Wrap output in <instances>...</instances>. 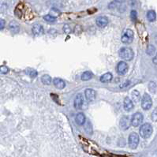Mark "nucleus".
I'll return each mask as SVG.
<instances>
[{"mask_svg": "<svg viewBox=\"0 0 157 157\" xmlns=\"http://www.w3.org/2000/svg\"><path fill=\"white\" fill-rule=\"evenodd\" d=\"M133 32L131 29H129L127 28L126 30L123 31V34H122V37H121V40H122V42L123 44H131L133 40Z\"/></svg>", "mask_w": 157, "mask_h": 157, "instance_id": "3", "label": "nucleus"}, {"mask_svg": "<svg viewBox=\"0 0 157 157\" xmlns=\"http://www.w3.org/2000/svg\"><path fill=\"white\" fill-rule=\"evenodd\" d=\"M44 19L47 22H50V23H52V22H55L56 21V18L53 16H51L50 14H48V15H45L44 17Z\"/></svg>", "mask_w": 157, "mask_h": 157, "instance_id": "25", "label": "nucleus"}, {"mask_svg": "<svg viewBox=\"0 0 157 157\" xmlns=\"http://www.w3.org/2000/svg\"><path fill=\"white\" fill-rule=\"evenodd\" d=\"M156 51V48L153 45H148V46L147 49H146V53L148 55H152Z\"/></svg>", "mask_w": 157, "mask_h": 157, "instance_id": "24", "label": "nucleus"}, {"mask_svg": "<svg viewBox=\"0 0 157 157\" xmlns=\"http://www.w3.org/2000/svg\"><path fill=\"white\" fill-rule=\"evenodd\" d=\"M85 95L86 99L89 101V102H92L93 100L96 99V91H94L92 89H86L85 92Z\"/></svg>", "mask_w": 157, "mask_h": 157, "instance_id": "9", "label": "nucleus"}, {"mask_svg": "<svg viewBox=\"0 0 157 157\" xmlns=\"http://www.w3.org/2000/svg\"><path fill=\"white\" fill-rule=\"evenodd\" d=\"M152 62H153L154 64L157 65V53H156V56H155V57L153 58V59H152Z\"/></svg>", "mask_w": 157, "mask_h": 157, "instance_id": "31", "label": "nucleus"}, {"mask_svg": "<svg viewBox=\"0 0 157 157\" xmlns=\"http://www.w3.org/2000/svg\"><path fill=\"white\" fill-rule=\"evenodd\" d=\"M123 107L126 111H130L133 109L134 105L132 99H130L129 97H126L124 99V103H123Z\"/></svg>", "mask_w": 157, "mask_h": 157, "instance_id": "11", "label": "nucleus"}, {"mask_svg": "<svg viewBox=\"0 0 157 157\" xmlns=\"http://www.w3.org/2000/svg\"><path fill=\"white\" fill-rule=\"evenodd\" d=\"M0 70H1V74H7L9 72V69L6 66H2L1 68H0Z\"/></svg>", "mask_w": 157, "mask_h": 157, "instance_id": "27", "label": "nucleus"}, {"mask_svg": "<svg viewBox=\"0 0 157 157\" xmlns=\"http://www.w3.org/2000/svg\"><path fill=\"white\" fill-rule=\"evenodd\" d=\"M9 28L11 32H13L14 33H17L19 32V25L17 24L16 21H11L9 25Z\"/></svg>", "mask_w": 157, "mask_h": 157, "instance_id": "18", "label": "nucleus"}, {"mask_svg": "<svg viewBox=\"0 0 157 157\" xmlns=\"http://www.w3.org/2000/svg\"><path fill=\"white\" fill-rule=\"evenodd\" d=\"M131 119L129 116H123L119 121V127L121 130H127L131 126Z\"/></svg>", "mask_w": 157, "mask_h": 157, "instance_id": "7", "label": "nucleus"}, {"mask_svg": "<svg viewBox=\"0 0 157 157\" xmlns=\"http://www.w3.org/2000/svg\"><path fill=\"white\" fill-rule=\"evenodd\" d=\"M83 103H84V97L82 96V94L79 93L76 96L75 99H74V107H75L77 110L81 109L83 106Z\"/></svg>", "mask_w": 157, "mask_h": 157, "instance_id": "10", "label": "nucleus"}, {"mask_svg": "<svg viewBox=\"0 0 157 157\" xmlns=\"http://www.w3.org/2000/svg\"><path fill=\"white\" fill-rule=\"evenodd\" d=\"M128 65L126 62L121 61L118 63L117 65V73L119 74V75H125L128 71Z\"/></svg>", "mask_w": 157, "mask_h": 157, "instance_id": "8", "label": "nucleus"}, {"mask_svg": "<svg viewBox=\"0 0 157 157\" xmlns=\"http://www.w3.org/2000/svg\"><path fill=\"white\" fill-rule=\"evenodd\" d=\"M116 2H118V3H123V2H124L125 0H115Z\"/></svg>", "mask_w": 157, "mask_h": 157, "instance_id": "32", "label": "nucleus"}, {"mask_svg": "<svg viewBox=\"0 0 157 157\" xmlns=\"http://www.w3.org/2000/svg\"><path fill=\"white\" fill-rule=\"evenodd\" d=\"M53 84L58 89H62L65 88L66 86V83L65 81L61 78H56L53 80Z\"/></svg>", "mask_w": 157, "mask_h": 157, "instance_id": "14", "label": "nucleus"}, {"mask_svg": "<svg viewBox=\"0 0 157 157\" xmlns=\"http://www.w3.org/2000/svg\"><path fill=\"white\" fill-rule=\"evenodd\" d=\"M120 58H123L125 61H130L133 58V50L130 48H123L119 50Z\"/></svg>", "mask_w": 157, "mask_h": 157, "instance_id": "2", "label": "nucleus"}, {"mask_svg": "<svg viewBox=\"0 0 157 157\" xmlns=\"http://www.w3.org/2000/svg\"><path fill=\"white\" fill-rule=\"evenodd\" d=\"M32 33L35 35V36H40L44 33V28L43 26L40 24H35L33 26H32Z\"/></svg>", "mask_w": 157, "mask_h": 157, "instance_id": "13", "label": "nucleus"}, {"mask_svg": "<svg viewBox=\"0 0 157 157\" xmlns=\"http://www.w3.org/2000/svg\"><path fill=\"white\" fill-rule=\"evenodd\" d=\"M112 78L113 76L111 73H106L100 77V81L102 83H107V82H110L111 81Z\"/></svg>", "mask_w": 157, "mask_h": 157, "instance_id": "16", "label": "nucleus"}, {"mask_svg": "<svg viewBox=\"0 0 157 157\" xmlns=\"http://www.w3.org/2000/svg\"><path fill=\"white\" fill-rule=\"evenodd\" d=\"M147 18L149 21H154L156 18V14L154 10H149L147 13Z\"/></svg>", "mask_w": 157, "mask_h": 157, "instance_id": "19", "label": "nucleus"}, {"mask_svg": "<svg viewBox=\"0 0 157 157\" xmlns=\"http://www.w3.org/2000/svg\"><path fill=\"white\" fill-rule=\"evenodd\" d=\"M96 23L97 25V26H99L100 28H104L107 26V25L108 24V19L107 17H104V16H100L96 18Z\"/></svg>", "mask_w": 157, "mask_h": 157, "instance_id": "12", "label": "nucleus"}, {"mask_svg": "<svg viewBox=\"0 0 157 157\" xmlns=\"http://www.w3.org/2000/svg\"><path fill=\"white\" fill-rule=\"evenodd\" d=\"M75 121L76 123H78V125H80V126L84 125L85 123V115L83 113H78V114L76 115Z\"/></svg>", "mask_w": 157, "mask_h": 157, "instance_id": "15", "label": "nucleus"}, {"mask_svg": "<svg viewBox=\"0 0 157 157\" xmlns=\"http://www.w3.org/2000/svg\"><path fill=\"white\" fill-rule=\"evenodd\" d=\"M0 23H1V30H2V29H3L4 26H5V25H6V22H5V21H4L3 19H1Z\"/></svg>", "mask_w": 157, "mask_h": 157, "instance_id": "30", "label": "nucleus"}, {"mask_svg": "<svg viewBox=\"0 0 157 157\" xmlns=\"http://www.w3.org/2000/svg\"><path fill=\"white\" fill-rule=\"evenodd\" d=\"M152 120L153 122H157V107L154 109V111L152 113V115H151Z\"/></svg>", "mask_w": 157, "mask_h": 157, "instance_id": "26", "label": "nucleus"}, {"mask_svg": "<svg viewBox=\"0 0 157 157\" xmlns=\"http://www.w3.org/2000/svg\"><path fill=\"white\" fill-rule=\"evenodd\" d=\"M63 30L66 33H70V32H71V29H70V28L69 26L68 25H65V26L63 28Z\"/></svg>", "mask_w": 157, "mask_h": 157, "instance_id": "29", "label": "nucleus"}, {"mask_svg": "<svg viewBox=\"0 0 157 157\" xmlns=\"http://www.w3.org/2000/svg\"><path fill=\"white\" fill-rule=\"evenodd\" d=\"M152 131H153V130H152V127L151 126V124L144 123L140 127L139 133H140V136L142 138L147 139V138H149L151 137Z\"/></svg>", "mask_w": 157, "mask_h": 157, "instance_id": "1", "label": "nucleus"}, {"mask_svg": "<svg viewBox=\"0 0 157 157\" xmlns=\"http://www.w3.org/2000/svg\"><path fill=\"white\" fill-rule=\"evenodd\" d=\"M129 146L132 149H135L138 146L139 144V136L137 133L133 132L130 133L129 136Z\"/></svg>", "mask_w": 157, "mask_h": 157, "instance_id": "5", "label": "nucleus"}, {"mask_svg": "<svg viewBox=\"0 0 157 157\" xmlns=\"http://www.w3.org/2000/svg\"><path fill=\"white\" fill-rule=\"evenodd\" d=\"M41 81L44 85H50L51 82V78L48 74L43 75L41 78Z\"/></svg>", "mask_w": 157, "mask_h": 157, "instance_id": "21", "label": "nucleus"}, {"mask_svg": "<svg viewBox=\"0 0 157 157\" xmlns=\"http://www.w3.org/2000/svg\"><path fill=\"white\" fill-rule=\"evenodd\" d=\"M143 121V115L140 112L135 113L132 116L131 119V124L132 126L134 127H137L138 126H140L141 123Z\"/></svg>", "mask_w": 157, "mask_h": 157, "instance_id": "6", "label": "nucleus"}, {"mask_svg": "<svg viewBox=\"0 0 157 157\" xmlns=\"http://www.w3.org/2000/svg\"><path fill=\"white\" fill-rule=\"evenodd\" d=\"M148 89L152 93H156L157 92V85L154 81H150L148 84Z\"/></svg>", "mask_w": 157, "mask_h": 157, "instance_id": "22", "label": "nucleus"}, {"mask_svg": "<svg viewBox=\"0 0 157 157\" xmlns=\"http://www.w3.org/2000/svg\"><path fill=\"white\" fill-rule=\"evenodd\" d=\"M92 78V74L90 71H85L82 74L81 80L82 81H89Z\"/></svg>", "mask_w": 157, "mask_h": 157, "instance_id": "20", "label": "nucleus"}, {"mask_svg": "<svg viewBox=\"0 0 157 157\" xmlns=\"http://www.w3.org/2000/svg\"><path fill=\"white\" fill-rule=\"evenodd\" d=\"M152 106V100L148 93H144L141 99V107L145 111L149 110Z\"/></svg>", "mask_w": 157, "mask_h": 157, "instance_id": "4", "label": "nucleus"}, {"mask_svg": "<svg viewBox=\"0 0 157 157\" xmlns=\"http://www.w3.org/2000/svg\"><path fill=\"white\" fill-rule=\"evenodd\" d=\"M26 74L31 78H36L37 76V72L33 69H28L26 70Z\"/></svg>", "mask_w": 157, "mask_h": 157, "instance_id": "23", "label": "nucleus"}, {"mask_svg": "<svg viewBox=\"0 0 157 157\" xmlns=\"http://www.w3.org/2000/svg\"><path fill=\"white\" fill-rule=\"evenodd\" d=\"M130 16H131V19L133 21H135L137 20V12H136V10H132L131 11V13H130Z\"/></svg>", "mask_w": 157, "mask_h": 157, "instance_id": "28", "label": "nucleus"}, {"mask_svg": "<svg viewBox=\"0 0 157 157\" xmlns=\"http://www.w3.org/2000/svg\"><path fill=\"white\" fill-rule=\"evenodd\" d=\"M131 97H132V101L133 103H138L140 99V92L137 90H133V92H131Z\"/></svg>", "mask_w": 157, "mask_h": 157, "instance_id": "17", "label": "nucleus"}]
</instances>
